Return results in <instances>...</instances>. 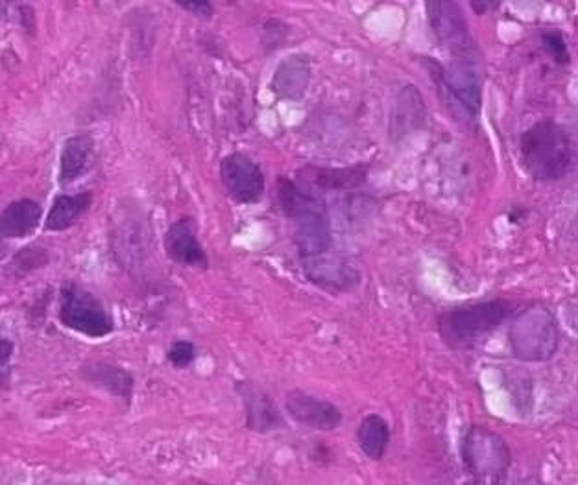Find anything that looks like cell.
Returning <instances> with one entry per match:
<instances>
[{
    "label": "cell",
    "instance_id": "6da1fadb",
    "mask_svg": "<svg viewBox=\"0 0 578 485\" xmlns=\"http://www.w3.org/2000/svg\"><path fill=\"white\" fill-rule=\"evenodd\" d=\"M277 200L294 225V242L302 261L331 251L333 235L326 203L311 190L303 189L292 179H279Z\"/></svg>",
    "mask_w": 578,
    "mask_h": 485
},
{
    "label": "cell",
    "instance_id": "7a4b0ae2",
    "mask_svg": "<svg viewBox=\"0 0 578 485\" xmlns=\"http://www.w3.org/2000/svg\"><path fill=\"white\" fill-rule=\"evenodd\" d=\"M521 161L540 181L562 178L573 163V142L553 120H540L521 135Z\"/></svg>",
    "mask_w": 578,
    "mask_h": 485
},
{
    "label": "cell",
    "instance_id": "3957f363",
    "mask_svg": "<svg viewBox=\"0 0 578 485\" xmlns=\"http://www.w3.org/2000/svg\"><path fill=\"white\" fill-rule=\"evenodd\" d=\"M512 310V303L503 299L453 308L440 316L438 329L449 347L471 349L499 329L510 318Z\"/></svg>",
    "mask_w": 578,
    "mask_h": 485
},
{
    "label": "cell",
    "instance_id": "277c9868",
    "mask_svg": "<svg viewBox=\"0 0 578 485\" xmlns=\"http://www.w3.org/2000/svg\"><path fill=\"white\" fill-rule=\"evenodd\" d=\"M508 340L512 355L521 362L551 360L560 344V331L553 312L542 305L523 308L510 323Z\"/></svg>",
    "mask_w": 578,
    "mask_h": 485
},
{
    "label": "cell",
    "instance_id": "5b68a950",
    "mask_svg": "<svg viewBox=\"0 0 578 485\" xmlns=\"http://www.w3.org/2000/svg\"><path fill=\"white\" fill-rule=\"evenodd\" d=\"M462 460L479 485H505L512 452L505 439L486 426H470L462 443Z\"/></svg>",
    "mask_w": 578,
    "mask_h": 485
},
{
    "label": "cell",
    "instance_id": "8992f818",
    "mask_svg": "<svg viewBox=\"0 0 578 485\" xmlns=\"http://www.w3.org/2000/svg\"><path fill=\"white\" fill-rule=\"evenodd\" d=\"M423 63L431 72L436 87L446 91L447 95L473 117L479 115L482 104V78L473 50L453 56L449 67H442L429 56H425Z\"/></svg>",
    "mask_w": 578,
    "mask_h": 485
},
{
    "label": "cell",
    "instance_id": "52a82bcc",
    "mask_svg": "<svg viewBox=\"0 0 578 485\" xmlns=\"http://www.w3.org/2000/svg\"><path fill=\"white\" fill-rule=\"evenodd\" d=\"M60 320L87 338H104L115 327L111 314L97 297L76 284H65L61 290Z\"/></svg>",
    "mask_w": 578,
    "mask_h": 485
},
{
    "label": "cell",
    "instance_id": "ba28073f",
    "mask_svg": "<svg viewBox=\"0 0 578 485\" xmlns=\"http://www.w3.org/2000/svg\"><path fill=\"white\" fill-rule=\"evenodd\" d=\"M220 181L237 203L250 205L265 192V174L248 155L229 154L220 161Z\"/></svg>",
    "mask_w": 578,
    "mask_h": 485
},
{
    "label": "cell",
    "instance_id": "9c48e42d",
    "mask_svg": "<svg viewBox=\"0 0 578 485\" xmlns=\"http://www.w3.org/2000/svg\"><path fill=\"white\" fill-rule=\"evenodd\" d=\"M427 17L434 37L442 47L449 48L453 56L473 50L468 21L457 2H427Z\"/></svg>",
    "mask_w": 578,
    "mask_h": 485
},
{
    "label": "cell",
    "instance_id": "30bf717a",
    "mask_svg": "<svg viewBox=\"0 0 578 485\" xmlns=\"http://www.w3.org/2000/svg\"><path fill=\"white\" fill-rule=\"evenodd\" d=\"M302 264L305 277L329 294L351 292L361 281V273L357 272L350 262L344 261L331 251L302 261Z\"/></svg>",
    "mask_w": 578,
    "mask_h": 485
},
{
    "label": "cell",
    "instance_id": "8fae6325",
    "mask_svg": "<svg viewBox=\"0 0 578 485\" xmlns=\"http://www.w3.org/2000/svg\"><path fill=\"white\" fill-rule=\"evenodd\" d=\"M285 410L294 423L318 432H333L342 425L344 419L335 404L300 390L290 391L285 401Z\"/></svg>",
    "mask_w": 578,
    "mask_h": 485
},
{
    "label": "cell",
    "instance_id": "7c38bea8",
    "mask_svg": "<svg viewBox=\"0 0 578 485\" xmlns=\"http://www.w3.org/2000/svg\"><path fill=\"white\" fill-rule=\"evenodd\" d=\"M246 410V426L257 434H270L285 428V417L279 412L274 399L253 386L250 382H241L237 386Z\"/></svg>",
    "mask_w": 578,
    "mask_h": 485
},
{
    "label": "cell",
    "instance_id": "4fadbf2b",
    "mask_svg": "<svg viewBox=\"0 0 578 485\" xmlns=\"http://www.w3.org/2000/svg\"><path fill=\"white\" fill-rule=\"evenodd\" d=\"M296 183L303 189L318 194L320 190H351L366 183V166L351 168H324V166H305L298 170Z\"/></svg>",
    "mask_w": 578,
    "mask_h": 485
},
{
    "label": "cell",
    "instance_id": "5bb4252c",
    "mask_svg": "<svg viewBox=\"0 0 578 485\" xmlns=\"http://www.w3.org/2000/svg\"><path fill=\"white\" fill-rule=\"evenodd\" d=\"M313 76L311 60L305 54H292L287 60L277 65L276 72L272 76V93L279 100L285 102H298L302 100Z\"/></svg>",
    "mask_w": 578,
    "mask_h": 485
},
{
    "label": "cell",
    "instance_id": "9a60e30c",
    "mask_svg": "<svg viewBox=\"0 0 578 485\" xmlns=\"http://www.w3.org/2000/svg\"><path fill=\"white\" fill-rule=\"evenodd\" d=\"M165 249L169 259L178 262L181 266L189 268H202L209 266V259L205 255L200 240L196 237V227L191 218H180L170 225L165 235Z\"/></svg>",
    "mask_w": 578,
    "mask_h": 485
},
{
    "label": "cell",
    "instance_id": "2e32d148",
    "mask_svg": "<svg viewBox=\"0 0 578 485\" xmlns=\"http://www.w3.org/2000/svg\"><path fill=\"white\" fill-rule=\"evenodd\" d=\"M111 238H113V248L124 261H135L145 255L148 240H150V231L139 214L126 211L119 218Z\"/></svg>",
    "mask_w": 578,
    "mask_h": 485
},
{
    "label": "cell",
    "instance_id": "e0dca14e",
    "mask_svg": "<svg viewBox=\"0 0 578 485\" xmlns=\"http://www.w3.org/2000/svg\"><path fill=\"white\" fill-rule=\"evenodd\" d=\"M425 124V104L422 95L414 85H405L398 93L392 109L390 131L392 137L399 139L410 131L420 130Z\"/></svg>",
    "mask_w": 578,
    "mask_h": 485
},
{
    "label": "cell",
    "instance_id": "ac0fdd59",
    "mask_svg": "<svg viewBox=\"0 0 578 485\" xmlns=\"http://www.w3.org/2000/svg\"><path fill=\"white\" fill-rule=\"evenodd\" d=\"M41 207L34 200L13 202L0 213V240L25 238L36 231L41 220Z\"/></svg>",
    "mask_w": 578,
    "mask_h": 485
},
{
    "label": "cell",
    "instance_id": "d6986e66",
    "mask_svg": "<svg viewBox=\"0 0 578 485\" xmlns=\"http://www.w3.org/2000/svg\"><path fill=\"white\" fill-rule=\"evenodd\" d=\"M390 439V426L381 415L368 414L362 417L361 425L357 428V445L368 460H383L390 447Z\"/></svg>",
    "mask_w": 578,
    "mask_h": 485
},
{
    "label": "cell",
    "instance_id": "ffe728a7",
    "mask_svg": "<svg viewBox=\"0 0 578 485\" xmlns=\"http://www.w3.org/2000/svg\"><path fill=\"white\" fill-rule=\"evenodd\" d=\"M93 141L87 135H76L65 142L61 152L60 181L63 185L82 178L93 163Z\"/></svg>",
    "mask_w": 578,
    "mask_h": 485
},
{
    "label": "cell",
    "instance_id": "44dd1931",
    "mask_svg": "<svg viewBox=\"0 0 578 485\" xmlns=\"http://www.w3.org/2000/svg\"><path fill=\"white\" fill-rule=\"evenodd\" d=\"M91 203H93V198L89 192H80L73 196H67V194L58 196L50 209L45 227L49 231H65L73 227L80 220V216L87 213Z\"/></svg>",
    "mask_w": 578,
    "mask_h": 485
},
{
    "label": "cell",
    "instance_id": "7402d4cb",
    "mask_svg": "<svg viewBox=\"0 0 578 485\" xmlns=\"http://www.w3.org/2000/svg\"><path fill=\"white\" fill-rule=\"evenodd\" d=\"M84 377L91 384L119 397L122 401H130V397H132V375L121 367L109 366V364H93V366L85 367Z\"/></svg>",
    "mask_w": 578,
    "mask_h": 485
},
{
    "label": "cell",
    "instance_id": "603a6c76",
    "mask_svg": "<svg viewBox=\"0 0 578 485\" xmlns=\"http://www.w3.org/2000/svg\"><path fill=\"white\" fill-rule=\"evenodd\" d=\"M167 358L176 369H185L191 366L196 358V345L189 340H178L170 347Z\"/></svg>",
    "mask_w": 578,
    "mask_h": 485
},
{
    "label": "cell",
    "instance_id": "cb8c5ba5",
    "mask_svg": "<svg viewBox=\"0 0 578 485\" xmlns=\"http://www.w3.org/2000/svg\"><path fill=\"white\" fill-rule=\"evenodd\" d=\"M543 47L551 54L556 63H567L569 61V52H567L566 41L560 32H545L542 36Z\"/></svg>",
    "mask_w": 578,
    "mask_h": 485
},
{
    "label": "cell",
    "instance_id": "d4e9b609",
    "mask_svg": "<svg viewBox=\"0 0 578 485\" xmlns=\"http://www.w3.org/2000/svg\"><path fill=\"white\" fill-rule=\"evenodd\" d=\"M41 257L45 259V253L43 251H37L34 248H26L25 251H21L17 257H15V261H13V268H21L19 273H26L30 272L32 268H37V266H41Z\"/></svg>",
    "mask_w": 578,
    "mask_h": 485
},
{
    "label": "cell",
    "instance_id": "484cf974",
    "mask_svg": "<svg viewBox=\"0 0 578 485\" xmlns=\"http://www.w3.org/2000/svg\"><path fill=\"white\" fill-rule=\"evenodd\" d=\"M181 10L193 13L200 19H211L215 15V8L209 0H187V2H178Z\"/></svg>",
    "mask_w": 578,
    "mask_h": 485
},
{
    "label": "cell",
    "instance_id": "4316f807",
    "mask_svg": "<svg viewBox=\"0 0 578 485\" xmlns=\"http://www.w3.org/2000/svg\"><path fill=\"white\" fill-rule=\"evenodd\" d=\"M13 355L12 340H8L4 334H0V377L4 375L6 367L10 364Z\"/></svg>",
    "mask_w": 578,
    "mask_h": 485
},
{
    "label": "cell",
    "instance_id": "83f0119b",
    "mask_svg": "<svg viewBox=\"0 0 578 485\" xmlns=\"http://www.w3.org/2000/svg\"><path fill=\"white\" fill-rule=\"evenodd\" d=\"M311 460L318 465H327L333 462V452L327 449L326 445H314V449L311 450Z\"/></svg>",
    "mask_w": 578,
    "mask_h": 485
},
{
    "label": "cell",
    "instance_id": "f1b7e54d",
    "mask_svg": "<svg viewBox=\"0 0 578 485\" xmlns=\"http://www.w3.org/2000/svg\"><path fill=\"white\" fill-rule=\"evenodd\" d=\"M471 8L477 13H484L490 8H497V4L494 2H471Z\"/></svg>",
    "mask_w": 578,
    "mask_h": 485
},
{
    "label": "cell",
    "instance_id": "f546056e",
    "mask_svg": "<svg viewBox=\"0 0 578 485\" xmlns=\"http://www.w3.org/2000/svg\"><path fill=\"white\" fill-rule=\"evenodd\" d=\"M573 235L578 238V211L575 214V220H573Z\"/></svg>",
    "mask_w": 578,
    "mask_h": 485
},
{
    "label": "cell",
    "instance_id": "4dcf8cb0",
    "mask_svg": "<svg viewBox=\"0 0 578 485\" xmlns=\"http://www.w3.org/2000/svg\"><path fill=\"white\" fill-rule=\"evenodd\" d=\"M6 255V246L2 244V240H0V259Z\"/></svg>",
    "mask_w": 578,
    "mask_h": 485
},
{
    "label": "cell",
    "instance_id": "1f68e13d",
    "mask_svg": "<svg viewBox=\"0 0 578 485\" xmlns=\"http://www.w3.org/2000/svg\"><path fill=\"white\" fill-rule=\"evenodd\" d=\"M2 13H4V4L0 2V17H2Z\"/></svg>",
    "mask_w": 578,
    "mask_h": 485
}]
</instances>
